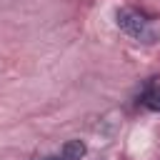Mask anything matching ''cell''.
I'll list each match as a JSON object with an SVG mask.
<instances>
[{
	"label": "cell",
	"instance_id": "1",
	"mask_svg": "<svg viewBox=\"0 0 160 160\" xmlns=\"http://www.w3.org/2000/svg\"><path fill=\"white\" fill-rule=\"evenodd\" d=\"M115 20H118V28H120L122 32H128L132 40H138V42L150 45V42L160 40L158 25H155L148 15H142V12L132 10V8H120V10L115 12Z\"/></svg>",
	"mask_w": 160,
	"mask_h": 160
},
{
	"label": "cell",
	"instance_id": "2",
	"mask_svg": "<svg viewBox=\"0 0 160 160\" xmlns=\"http://www.w3.org/2000/svg\"><path fill=\"white\" fill-rule=\"evenodd\" d=\"M82 155H85V145L80 140H72L62 148V160H80Z\"/></svg>",
	"mask_w": 160,
	"mask_h": 160
},
{
	"label": "cell",
	"instance_id": "3",
	"mask_svg": "<svg viewBox=\"0 0 160 160\" xmlns=\"http://www.w3.org/2000/svg\"><path fill=\"white\" fill-rule=\"evenodd\" d=\"M142 105L152 112H160V85L158 88H150L145 95H142Z\"/></svg>",
	"mask_w": 160,
	"mask_h": 160
}]
</instances>
